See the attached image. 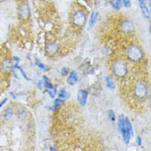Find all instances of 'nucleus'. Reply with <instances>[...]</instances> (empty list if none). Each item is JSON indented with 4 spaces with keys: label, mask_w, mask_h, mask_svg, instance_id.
Masks as SVG:
<instances>
[{
    "label": "nucleus",
    "mask_w": 151,
    "mask_h": 151,
    "mask_svg": "<svg viewBox=\"0 0 151 151\" xmlns=\"http://www.w3.org/2000/svg\"><path fill=\"white\" fill-rule=\"evenodd\" d=\"M70 20H71V23L76 28H83L87 24V21H88L87 12L83 8H77L71 13Z\"/></svg>",
    "instance_id": "nucleus-3"
},
{
    "label": "nucleus",
    "mask_w": 151,
    "mask_h": 151,
    "mask_svg": "<svg viewBox=\"0 0 151 151\" xmlns=\"http://www.w3.org/2000/svg\"><path fill=\"white\" fill-rule=\"evenodd\" d=\"M17 116L19 121H21L22 122H23L26 121V119L27 117V111L25 109L24 107H20L17 110Z\"/></svg>",
    "instance_id": "nucleus-14"
},
{
    "label": "nucleus",
    "mask_w": 151,
    "mask_h": 151,
    "mask_svg": "<svg viewBox=\"0 0 151 151\" xmlns=\"http://www.w3.org/2000/svg\"><path fill=\"white\" fill-rule=\"evenodd\" d=\"M45 52L48 54L50 56H55L56 55L60 50V46L55 41H49L45 45Z\"/></svg>",
    "instance_id": "nucleus-9"
},
{
    "label": "nucleus",
    "mask_w": 151,
    "mask_h": 151,
    "mask_svg": "<svg viewBox=\"0 0 151 151\" xmlns=\"http://www.w3.org/2000/svg\"><path fill=\"white\" fill-rule=\"evenodd\" d=\"M35 65H37V67L38 69H40V70H44V71H48V70H49V68L45 65V64H43V63H42L39 59H37V58H35Z\"/></svg>",
    "instance_id": "nucleus-22"
},
{
    "label": "nucleus",
    "mask_w": 151,
    "mask_h": 151,
    "mask_svg": "<svg viewBox=\"0 0 151 151\" xmlns=\"http://www.w3.org/2000/svg\"><path fill=\"white\" fill-rule=\"evenodd\" d=\"M112 74L118 78H124L129 73V68L127 62L123 59H116L111 66Z\"/></svg>",
    "instance_id": "nucleus-1"
},
{
    "label": "nucleus",
    "mask_w": 151,
    "mask_h": 151,
    "mask_svg": "<svg viewBox=\"0 0 151 151\" xmlns=\"http://www.w3.org/2000/svg\"><path fill=\"white\" fill-rule=\"evenodd\" d=\"M78 81V73L74 70H72L70 71L69 74L67 75V79H66V82L70 86H74Z\"/></svg>",
    "instance_id": "nucleus-11"
},
{
    "label": "nucleus",
    "mask_w": 151,
    "mask_h": 151,
    "mask_svg": "<svg viewBox=\"0 0 151 151\" xmlns=\"http://www.w3.org/2000/svg\"><path fill=\"white\" fill-rule=\"evenodd\" d=\"M104 81H105V84H106L107 88H109V89L111 90L115 89L116 84H115L113 79H112L110 76H106V77L104 78Z\"/></svg>",
    "instance_id": "nucleus-19"
},
{
    "label": "nucleus",
    "mask_w": 151,
    "mask_h": 151,
    "mask_svg": "<svg viewBox=\"0 0 151 151\" xmlns=\"http://www.w3.org/2000/svg\"><path fill=\"white\" fill-rule=\"evenodd\" d=\"M135 142H136L138 146H141L142 145V138L139 135H137L136 139H135Z\"/></svg>",
    "instance_id": "nucleus-26"
},
{
    "label": "nucleus",
    "mask_w": 151,
    "mask_h": 151,
    "mask_svg": "<svg viewBox=\"0 0 151 151\" xmlns=\"http://www.w3.org/2000/svg\"><path fill=\"white\" fill-rule=\"evenodd\" d=\"M139 8L141 10V12L144 17H146L147 19H150V11L149 10L145 3H139Z\"/></svg>",
    "instance_id": "nucleus-16"
},
{
    "label": "nucleus",
    "mask_w": 151,
    "mask_h": 151,
    "mask_svg": "<svg viewBox=\"0 0 151 151\" xmlns=\"http://www.w3.org/2000/svg\"><path fill=\"white\" fill-rule=\"evenodd\" d=\"M9 94H10L11 98H13V99H16V98H17V97H16V96H15V94L13 93L12 92H11V93H9Z\"/></svg>",
    "instance_id": "nucleus-30"
},
{
    "label": "nucleus",
    "mask_w": 151,
    "mask_h": 151,
    "mask_svg": "<svg viewBox=\"0 0 151 151\" xmlns=\"http://www.w3.org/2000/svg\"><path fill=\"white\" fill-rule=\"evenodd\" d=\"M117 127L120 134L122 136V139L126 145H129L131 142V136L128 135L126 131V123H125V116L124 115H120L117 118Z\"/></svg>",
    "instance_id": "nucleus-5"
},
{
    "label": "nucleus",
    "mask_w": 151,
    "mask_h": 151,
    "mask_svg": "<svg viewBox=\"0 0 151 151\" xmlns=\"http://www.w3.org/2000/svg\"><path fill=\"white\" fill-rule=\"evenodd\" d=\"M14 116V109L12 106H7L4 111V113H3V117L5 121H10L11 119Z\"/></svg>",
    "instance_id": "nucleus-13"
},
{
    "label": "nucleus",
    "mask_w": 151,
    "mask_h": 151,
    "mask_svg": "<svg viewBox=\"0 0 151 151\" xmlns=\"http://www.w3.org/2000/svg\"><path fill=\"white\" fill-rule=\"evenodd\" d=\"M46 93L49 95L50 98H55V96H56V94L58 93V89H57V86H55L54 85L51 88H50V89H47L45 91Z\"/></svg>",
    "instance_id": "nucleus-21"
},
{
    "label": "nucleus",
    "mask_w": 151,
    "mask_h": 151,
    "mask_svg": "<svg viewBox=\"0 0 151 151\" xmlns=\"http://www.w3.org/2000/svg\"><path fill=\"white\" fill-rule=\"evenodd\" d=\"M88 99V92L87 90L83 89V88H80L78 90L77 100L78 102L82 106H85L87 105Z\"/></svg>",
    "instance_id": "nucleus-10"
},
{
    "label": "nucleus",
    "mask_w": 151,
    "mask_h": 151,
    "mask_svg": "<svg viewBox=\"0 0 151 151\" xmlns=\"http://www.w3.org/2000/svg\"><path fill=\"white\" fill-rule=\"evenodd\" d=\"M58 93V98H60L62 100H67V99H69L70 98V93H69L68 92H67V89H66V88H62L60 90V92L57 93Z\"/></svg>",
    "instance_id": "nucleus-18"
},
{
    "label": "nucleus",
    "mask_w": 151,
    "mask_h": 151,
    "mask_svg": "<svg viewBox=\"0 0 151 151\" xmlns=\"http://www.w3.org/2000/svg\"><path fill=\"white\" fill-rule=\"evenodd\" d=\"M63 104H64V100H62L60 98H55V100H54L53 102V105L52 106H50V110L51 111H56L58 109H60L62 106H63Z\"/></svg>",
    "instance_id": "nucleus-17"
},
{
    "label": "nucleus",
    "mask_w": 151,
    "mask_h": 151,
    "mask_svg": "<svg viewBox=\"0 0 151 151\" xmlns=\"http://www.w3.org/2000/svg\"><path fill=\"white\" fill-rule=\"evenodd\" d=\"M120 28L125 34H131L135 31V25L131 19H124L120 24Z\"/></svg>",
    "instance_id": "nucleus-7"
},
{
    "label": "nucleus",
    "mask_w": 151,
    "mask_h": 151,
    "mask_svg": "<svg viewBox=\"0 0 151 151\" xmlns=\"http://www.w3.org/2000/svg\"><path fill=\"white\" fill-rule=\"evenodd\" d=\"M12 61L15 63V65H18L19 62H20V58L18 56H12Z\"/></svg>",
    "instance_id": "nucleus-28"
},
{
    "label": "nucleus",
    "mask_w": 151,
    "mask_h": 151,
    "mask_svg": "<svg viewBox=\"0 0 151 151\" xmlns=\"http://www.w3.org/2000/svg\"><path fill=\"white\" fill-rule=\"evenodd\" d=\"M17 15L19 19L22 21H27L31 16V9L27 1L22 2L19 5L17 9Z\"/></svg>",
    "instance_id": "nucleus-6"
},
{
    "label": "nucleus",
    "mask_w": 151,
    "mask_h": 151,
    "mask_svg": "<svg viewBox=\"0 0 151 151\" xmlns=\"http://www.w3.org/2000/svg\"><path fill=\"white\" fill-rule=\"evenodd\" d=\"M139 3H145V0H137Z\"/></svg>",
    "instance_id": "nucleus-32"
},
{
    "label": "nucleus",
    "mask_w": 151,
    "mask_h": 151,
    "mask_svg": "<svg viewBox=\"0 0 151 151\" xmlns=\"http://www.w3.org/2000/svg\"><path fill=\"white\" fill-rule=\"evenodd\" d=\"M49 150L50 151H55V150H57V149H55V147H50Z\"/></svg>",
    "instance_id": "nucleus-31"
},
{
    "label": "nucleus",
    "mask_w": 151,
    "mask_h": 151,
    "mask_svg": "<svg viewBox=\"0 0 151 151\" xmlns=\"http://www.w3.org/2000/svg\"><path fill=\"white\" fill-rule=\"evenodd\" d=\"M122 5L125 8H131V0H122Z\"/></svg>",
    "instance_id": "nucleus-24"
},
{
    "label": "nucleus",
    "mask_w": 151,
    "mask_h": 151,
    "mask_svg": "<svg viewBox=\"0 0 151 151\" xmlns=\"http://www.w3.org/2000/svg\"><path fill=\"white\" fill-rule=\"evenodd\" d=\"M132 93H133V96L137 100H139V101L145 100L147 98L148 94H149V88L146 83L141 80L136 82L133 87Z\"/></svg>",
    "instance_id": "nucleus-4"
},
{
    "label": "nucleus",
    "mask_w": 151,
    "mask_h": 151,
    "mask_svg": "<svg viewBox=\"0 0 151 151\" xmlns=\"http://www.w3.org/2000/svg\"><path fill=\"white\" fill-rule=\"evenodd\" d=\"M125 123H126V131L128 135L132 138L134 136V130H133V127L131 122V120L129 117H125Z\"/></svg>",
    "instance_id": "nucleus-15"
},
{
    "label": "nucleus",
    "mask_w": 151,
    "mask_h": 151,
    "mask_svg": "<svg viewBox=\"0 0 151 151\" xmlns=\"http://www.w3.org/2000/svg\"><path fill=\"white\" fill-rule=\"evenodd\" d=\"M98 12L97 10H93L92 12L90 13L89 17V20H88V30H90L93 27L97 21H98Z\"/></svg>",
    "instance_id": "nucleus-12"
},
{
    "label": "nucleus",
    "mask_w": 151,
    "mask_h": 151,
    "mask_svg": "<svg viewBox=\"0 0 151 151\" xmlns=\"http://www.w3.org/2000/svg\"><path fill=\"white\" fill-rule=\"evenodd\" d=\"M6 0H0V3H3V2H5Z\"/></svg>",
    "instance_id": "nucleus-33"
},
{
    "label": "nucleus",
    "mask_w": 151,
    "mask_h": 151,
    "mask_svg": "<svg viewBox=\"0 0 151 151\" xmlns=\"http://www.w3.org/2000/svg\"><path fill=\"white\" fill-rule=\"evenodd\" d=\"M69 73H70V70L68 69V68H62L61 70V76H63V77H66L68 74H69Z\"/></svg>",
    "instance_id": "nucleus-25"
},
{
    "label": "nucleus",
    "mask_w": 151,
    "mask_h": 151,
    "mask_svg": "<svg viewBox=\"0 0 151 151\" xmlns=\"http://www.w3.org/2000/svg\"><path fill=\"white\" fill-rule=\"evenodd\" d=\"M13 61L11 58L9 57H4L3 59V60L1 61V70L5 73V74H8V73H11L13 69Z\"/></svg>",
    "instance_id": "nucleus-8"
},
{
    "label": "nucleus",
    "mask_w": 151,
    "mask_h": 151,
    "mask_svg": "<svg viewBox=\"0 0 151 151\" xmlns=\"http://www.w3.org/2000/svg\"><path fill=\"white\" fill-rule=\"evenodd\" d=\"M107 116H108V119H109V121H110L111 122L113 123L116 122V114H115L114 111L110 109V110L107 111Z\"/></svg>",
    "instance_id": "nucleus-23"
},
{
    "label": "nucleus",
    "mask_w": 151,
    "mask_h": 151,
    "mask_svg": "<svg viewBox=\"0 0 151 151\" xmlns=\"http://www.w3.org/2000/svg\"><path fill=\"white\" fill-rule=\"evenodd\" d=\"M110 5L111 6V8L114 10H116V11L120 10L123 6L122 0H111Z\"/></svg>",
    "instance_id": "nucleus-20"
},
{
    "label": "nucleus",
    "mask_w": 151,
    "mask_h": 151,
    "mask_svg": "<svg viewBox=\"0 0 151 151\" xmlns=\"http://www.w3.org/2000/svg\"><path fill=\"white\" fill-rule=\"evenodd\" d=\"M126 56L129 61L139 63L144 58L143 50L137 44H131L126 50Z\"/></svg>",
    "instance_id": "nucleus-2"
},
{
    "label": "nucleus",
    "mask_w": 151,
    "mask_h": 151,
    "mask_svg": "<svg viewBox=\"0 0 151 151\" xmlns=\"http://www.w3.org/2000/svg\"><path fill=\"white\" fill-rule=\"evenodd\" d=\"M8 98H4V99L0 102V108H2V107H3V106H4L7 102H8Z\"/></svg>",
    "instance_id": "nucleus-27"
},
{
    "label": "nucleus",
    "mask_w": 151,
    "mask_h": 151,
    "mask_svg": "<svg viewBox=\"0 0 151 151\" xmlns=\"http://www.w3.org/2000/svg\"><path fill=\"white\" fill-rule=\"evenodd\" d=\"M37 87L40 90H41L42 88H43V82H42V80H40V81L37 83Z\"/></svg>",
    "instance_id": "nucleus-29"
}]
</instances>
